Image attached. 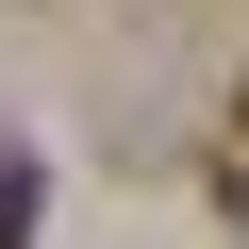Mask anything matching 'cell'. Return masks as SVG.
I'll use <instances>...</instances> for the list:
<instances>
[{
    "label": "cell",
    "mask_w": 249,
    "mask_h": 249,
    "mask_svg": "<svg viewBox=\"0 0 249 249\" xmlns=\"http://www.w3.org/2000/svg\"><path fill=\"white\" fill-rule=\"evenodd\" d=\"M0 249H34V150H0Z\"/></svg>",
    "instance_id": "1"
},
{
    "label": "cell",
    "mask_w": 249,
    "mask_h": 249,
    "mask_svg": "<svg viewBox=\"0 0 249 249\" xmlns=\"http://www.w3.org/2000/svg\"><path fill=\"white\" fill-rule=\"evenodd\" d=\"M232 116H249V83H232Z\"/></svg>",
    "instance_id": "2"
}]
</instances>
